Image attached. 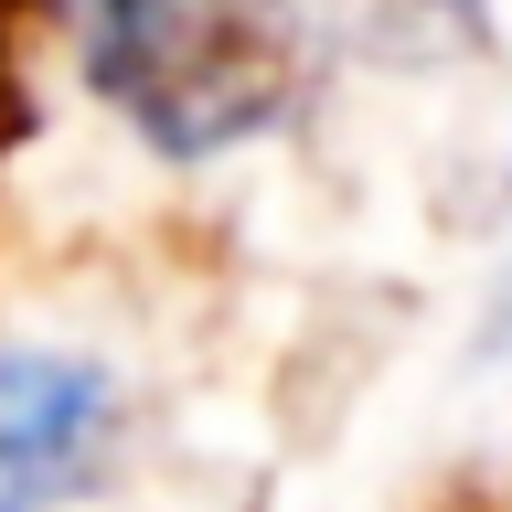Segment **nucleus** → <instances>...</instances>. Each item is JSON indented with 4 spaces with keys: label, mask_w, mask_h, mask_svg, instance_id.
Segmentation results:
<instances>
[{
    "label": "nucleus",
    "mask_w": 512,
    "mask_h": 512,
    "mask_svg": "<svg viewBox=\"0 0 512 512\" xmlns=\"http://www.w3.org/2000/svg\"><path fill=\"white\" fill-rule=\"evenodd\" d=\"M86 75L160 160H214L267 139L310 86V11L299 0H160L118 32H86Z\"/></svg>",
    "instance_id": "nucleus-1"
},
{
    "label": "nucleus",
    "mask_w": 512,
    "mask_h": 512,
    "mask_svg": "<svg viewBox=\"0 0 512 512\" xmlns=\"http://www.w3.org/2000/svg\"><path fill=\"white\" fill-rule=\"evenodd\" d=\"M118 459V384L86 352L0 342V512H64Z\"/></svg>",
    "instance_id": "nucleus-2"
},
{
    "label": "nucleus",
    "mask_w": 512,
    "mask_h": 512,
    "mask_svg": "<svg viewBox=\"0 0 512 512\" xmlns=\"http://www.w3.org/2000/svg\"><path fill=\"white\" fill-rule=\"evenodd\" d=\"M406 43H480L491 32V0H374Z\"/></svg>",
    "instance_id": "nucleus-3"
},
{
    "label": "nucleus",
    "mask_w": 512,
    "mask_h": 512,
    "mask_svg": "<svg viewBox=\"0 0 512 512\" xmlns=\"http://www.w3.org/2000/svg\"><path fill=\"white\" fill-rule=\"evenodd\" d=\"M22 11L32 0H0V150H11L22 118H32V96H22Z\"/></svg>",
    "instance_id": "nucleus-4"
},
{
    "label": "nucleus",
    "mask_w": 512,
    "mask_h": 512,
    "mask_svg": "<svg viewBox=\"0 0 512 512\" xmlns=\"http://www.w3.org/2000/svg\"><path fill=\"white\" fill-rule=\"evenodd\" d=\"M139 11H160V0H86V32H118V22H139Z\"/></svg>",
    "instance_id": "nucleus-5"
}]
</instances>
